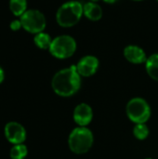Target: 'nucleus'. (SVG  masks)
<instances>
[{"label":"nucleus","mask_w":158,"mask_h":159,"mask_svg":"<svg viewBox=\"0 0 158 159\" xmlns=\"http://www.w3.org/2000/svg\"><path fill=\"white\" fill-rule=\"evenodd\" d=\"M28 155V148L25 144H15L9 151V157L11 159H24Z\"/></svg>","instance_id":"obj_15"},{"label":"nucleus","mask_w":158,"mask_h":159,"mask_svg":"<svg viewBox=\"0 0 158 159\" xmlns=\"http://www.w3.org/2000/svg\"><path fill=\"white\" fill-rule=\"evenodd\" d=\"M4 79H5V73H4V70L0 66V84L4 81Z\"/></svg>","instance_id":"obj_18"},{"label":"nucleus","mask_w":158,"mask_h":159,"mask_svg":"<svg viewBox=\"0 0 158 159\" xmlns=\"http://www.w3.org/2000/svg\"><path fill=\"white\" fill-rule=\"evenodd\" d=\"M9 27L12 31H18L21 28V23H20V20H15L13 21L10 22L9 24Z\"/></svg>","instance_id":"obj_17"},{"label":"nucleus","mask_w":158,"mask_h":159,"mask_svg":"<svg viewBox=\"0 0 158 159\" xmlns=\"http://www.w3.org/2000/svg\"><path fill=\"white\" fill-rule=\"evenodd\" d=\"M93 118V111L88 103H80L76 105L73 113V119L78 127H87Z\"/></svg>","instance_id":"obj_8"},{"label":"nucleus","mask_w":158,"mask_h":159,"mask_svg":"<svg viewBox=\"0 0 158 159\" xmlns=\"http://www.w3.org/2000/svg\"><path fill=\"white\" fill-rule=\"evenodd\" d=\"M150 130L149 128L147 127V125L144 124H136L135 127L133 128V135L135 136L136 139L140 140V141H143L145 139H147V137L149 136Z\"/></svg>","instance_id":"obj_16"},{"label":"nucleus","mask_w":158,"mask_h":159,"mask_svg":"<svg viewBox=\"0 0 158 159\" xmlns=\"http://www.w3.org/2000/svg\"><path fill=\"white\" fill-rule=\"evenodd\" d=\"M103 1L106 2V3H108V4H113V3H115L118 0H103Z\"/></svg>","instance_id":"obj_19"},{"label":"nucleus","mask_w":158,"mask_h":159,"mask_svg":"<svg viewBox=\"0 0 158 159\" xmlns=\"http://www.w3.org/2000/svg\"><path fill=\"white\" fill-rule=\"evenodd\" d=\"M83 13L88 19L96 21L101 20L102 16V9L98 4L94 2H88L83 6Z\"/></svg>","instance_id":"obj_11"},{"label":"nucleus","mask_w":158,"mask_h":159,"mask_svg":"<svg viewBox=\"0 0 158 159\" xmlns=\"http://www.w3.org/2000/svg\"><path fill=\"white\" fill-rule=\"evenodd\" d=\"M99 60L91 55L83 57L76 64L78 74L84 77H89L93 75L99 68Z\"/></svg>","instance_id":"obj_9"},{"label":"nucleus","mask_w":158,"mask_h":159,"mask_svg":"<svg viewBox=\"0 0 158 159\" xmlns=\"http://www.w3.org/2000/svg\"><path fill=\"white\" fill-rule=\"evenodd\" d=\"M20 20L21 23V27L25 31L35 34L43 32L47 25L44 14L37 9L26 10L20 17Z\"/></svg>","instance_id":"obj_6"},{"label":"nucleus","mask_w":158,"mask_h":159,"mask_svg":"<svg viewBox=\"0 0 158 159\" xmlns=\"http://www.w3.org/2000/svg\"><path fill=\"white\" fill-rule=\"evenodd\" d=\"M127 116L135 124H144L151 117V107L142 98L131 99L126 107Z\"/></svg>","instance_id":"obj_4"},{"label":"nucleus","mask_w":158,"mask_h":159,"mask_svg":"<svg viewBox=\"0 0 158 159\" xmlns=\"http://www.w3.org/2000/svg\"><path fill=\"white\" fill-rule=\"evenodd\" d=\"M145 63L146 72L148 75L152 79L158 81V53L151 55L147 59Z\"/></svg>","instance_id":"obj_12"},{"label":"nucleus","mask_w":158,"mask_h":159,"mask_svg":"<svg viewBox=\"0 0 158 159\" xmlns=\"http://www.w3.org/2000/svg\"><path fill=\"white\" fill-rule=\"evenodd\" d=\"M145 159H153V158H145Z\"/></svg>","instance_id":"obj_22"},{"label":"nucleus","mask_w":158,"mask_h":159,"mask_svg":"<svg viewBox=\"0 0 158 159\" xmlns=\"http://www.w3.org/2000/svg\"><path fill=\"white\" fill-rule=\"evenodd\" d=\"M94 137L92 131L87 127H77L74 129L68 138L70 150L76 155L88 153L92 147Z\"/></svg>","instance_id":"obj_2"},{"label":"nucleus","mask_w":158,"mask_h":159,"mask_svg":"<svg viewBox=\"0 0 158 159\" xmlns=\"http://www.w3.org/2000/svg\"><path fill=\"white\" fill-rule=\"evenodd\" d=\"M34 42L35 46L41 49H49L50 45L52 43V39L48 34L41 32L39 34H35V36L34 38Z\"/></svg>","instance_id":"obj_13"},{"label":"nucleus","mask_w":158,"mask_h":159,"mask_svg":"<svg viewBox=\"0 0 158 159\" xmlns=\"http://www.w3.org/2000/svg\"><path fill=\"white\" fill-rule=\"evenodd\" d=\"M5 138L11 144H21L26 140V130L24 127L15 121L6 124L4 129Z\"/></svg>","instance_id":"obj_7"},{"label":"nucleus","mask_w":158,"mask_h":159,"mask_svg":"<svg viewBox=\"0 0 158 159\" xmlns=\"http://www.w3.org/2000/svg\"><path fill=\"white\" fill-rule=\"evenodd\" d=\"M83 15V6L78 1H69L61 6L56 14L59 25L72 27L75 25Z\"/></svg>","instance_id":"obj_3"},{"label":"nucleus","mask_w":158,"mask_h":159,"mask_svg":"<svg viewBox=\"0 0 158 159\" xmlns=\"http://www.w3.org/2000/svg\"><path fill=\"white\" fill-rule=\"evenodd\" d=\"M134 1H142V0H134Z\"/></svg>","instance_id":"obj_21"},{"label":"nucleus","mask_w":158,"mask_h":159,"mask_svg":"<svg viewBox=\"0 0 158 159\" xmlns=\"http://www.w3.org/2000/svg\"><path fill=\"white\" fill-rule=\"evenodd\" d=\"M76 50V42L70 35H60L52 40L49 48L50 54L57 59L72 57Z\"/></svg>","instance_id":"obj_5"},{"label":"nucleus","mask_w":158,"mask_h":159,"mask_svg":"<svg viewBox=\"0 0 158 159\" xmlns=\"http://www.w3.org/2000/svg\"><path fill=\"white\" fill-rule=\"evenodd\" d=\"M124 56L129 62L134 64H141L146 62L148 59L144 50L142 48L134 45H130L125 48Z\"/></svg>","instance_id":"obj_10"},{"label":"nucleus","mask_w":158,"mask_h":159,"mask_svg":"<svg viewBox=\"0 0 158 159\" xmlns=\"http://www.w3.org/2000/svg\"><path fill=\"white\" fill-rule=\"evenodd\" d=\"M53 91L61 97L74 95L81 87V75L78 74L76 65L57 72L51 81Z\"/></svg>","instance_id":"obj_1"},{"label":"nucleus","mask_w":158,"mask_h":159,"mask_svg":"<svg viewBox=\"0 0 158 159\" xmlns=\"http://www.w3.org/2000/svg\"><path fill=\"white\" fill-rule=\"evenodd\" d=\"M9 9L17 17H20L27 10V0H9Z\"/></svg>","instance_id":"obj_14"},{"label":"nucleus","mask_w":158,"mask_h":159,"mask_svg":"<svg viewBox=\"0 0 158 159\" xmlns=\"http://www.w3.org/2000/svg\"><path fill=\"white\" fill-rule=\"evenodd\" d=\"M157 1H158V0H157Z\"/></svg>","instance_id":"obj_23"},{"label":"nucleus","mask_w":158,"mask_h":159,"mask_svg":"<svg viewBox=\"0 0 158 159\" xmlns=\"http://www.w3.org/2000/svg\"><path fill=\"white\" fill-rule=\"evenodd\" d=\"M98 1H100V0H90V2H94V3H96Z\"/></svg>","instance_id":"obj_20"}]
</instances>
